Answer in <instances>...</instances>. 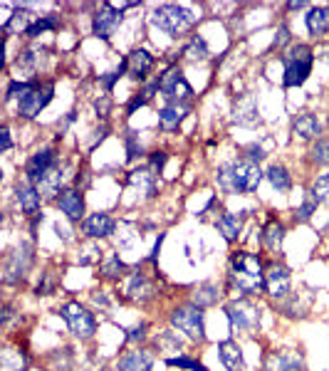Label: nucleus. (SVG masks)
Instances as JSON below:
<instances>
[{"label":"nucleus","mask_w":329,"mask_h":371,"mask_svg":"<svg viewBox=\"0 0 329 371\" xmlns=\"http://www.w3.org/2000/svg\"><path fill=\"white\" fill-rule=\"evenodd\" d=\"M15 200H18L20 206V213H23L25 218H35V216H40V208H42V193L40 189H37L35 183L28 181V178H20L18 183H15Z\"/></svg>","instance_id":"dca6fc26"},{"label":"nucleus","mask_w":329,"mask_h":371,"mask_svg":"<svg viewBox=\"0 0 329 371\" xmlns=\"http://www.w3.org/2000/svg\"><path fill=\"white\" fill-rule=\"evenodd\" d=\"M265 181L270 183V189L275 193L285 196L292 191V173L285 164H270L265 169Z\"/></svg>","instance_id":"cd10ccee"},{"label":"nucleus","mask_w":329,"mask_h":371,"mask_svg":"<svg viewBox=\"0 0 329 371\" xmlns=\"http://www.w3.org/2000/svg\"><path fill=\"white\" fill-rule=\"evenodd\" d=\"M156 173L149 169V166H144V169H134V171H129V183L134 186V189L139 191H147L149 198H153L156 196Z\"/></svg>","instance_id":"2f4dec72"},{"label":"nucleus","mask_w":329,"mask_h":371,"mask_svg":"<svg viewBox=\"0 0 329 371\" xmlns=\"http://www.w3.org/2000/svg\"><path fill=\"white\" fill-rule=\"evenodd\" d=\"M307 161L314 169H324L329 166V136H322L317 142H312L310 151H307Z\"/></svg>","instance_id":"c9c22d12"},{"label":"nucleus","mask_w":329,"mask_h":371,"mask_svg":"<svg viewBox=\"0 0 329 371\" xmlns=\"http://www.w3.org/2000/svg\"><path fill=\"white\" fill-rule=\"evenodd\" d=\"M59 25H62V18H59L57 12H47V15H40L35 23L30 25V30L25 32V37H28V40H37V37L45 35V32H55V30H59Z\"/></svg>","instance_id":"72a5a7b5"},{"label":"nucleus","mask_w":329,"mask_h":371,"mask_svg":"<svg viewBox=\"0 0 329 371\" xmlns=\"http://www.w3.org/2000/svg\"><path fill=\"white\" fill-rule=\"evenodd\" d=\"M241 156H243V159H245V161H253V164H260V161H263L265 156H267V151H265V149L260 146V144H250V146L243 149Z\"/></svg>","instance_id":"8fccbe9b"},{"label":"nucleus","mask_w":329,"mask_h":371,"mask_svg":"<svg viewBox=\"0 0 329 371\" xmlns=\"http://www.w3.org/2000/svg\"><path fill=\"white\" fill-rule=\"evenodd\" d=\"M166 366H171V369H181V371H208L206 364H200L196 356H191V354H176V356H166L164 361Z\"/></svg>","instance_id":"58836bf2"},{"label":"nucleus","mask_w":329,"mask_h":371,"mask_svg":"<svg viewBox=\"0 0 329 371\" xmlns=\"http://www.w3.org/2000/svg\"><path fill=\"white\" fill-rule=\"evenodd\" d=\"M57 166H59V151L57 149L42 146V149H37L35 153H30L28 161H25V178L37 186V183H40L47 173L53 171V169H57Z\"/></svg>","instance_id":"f8f14e48"},{"label":"nucleus","mask_w":329,"mask_h":371,"mask_svg":"<svg viewBox=\"0 0 329 371\" xmlns=\"http://www.w3.org/2000/svg\"><path fill=\"white\" fill-rule=\"evenodd\" d=\"M164 240H166V233H159V238H156V242H153V247H151V253H149V263H156L159 260V253H161V245H164Z\"/></svg>","instance_id":"864d4df0"},{"label":"nucleus","mask_w":329,"mask_h":371,"mask_svg":"<svg viewBox=\"0 0 329 371\" xmlns=\"http://www.w3.org/2000/svg\"><path fill=\"white\" fill-rule=\"evenodd\" d=\"M292 292V272L285 263H270L265 265V295L272 300H285Z\"/></svg>","instance_id":"ddd939ff"},{"label":"nucleus","mask_w":329,"mask_h":371,"mask_svg":"<svg viewBox=\"0 0 329 371\" xmlns=\"http://www.w3.org/2000/svg\"><path fill=\"white\" fill-rule=\"evenodd\" d=\"M124 139V149H126V161H136L141 156H147V149H144V142L139 139V131L126 129L122 134Z\"/></svg>","instance_id":"4c0bfd02"},{"label":"nucleus","mask_w":329,"mask_h":371,"mask_svg":"<svg viewBox=\"0 0 329 371\" xmlns=\"http://www.w3.org/2000/svg\"><path fill=\"white\" fill-rule=\"evenodd\" d=\"M233 122L241 124V126H253V124L260 122V117H258V102H255V97L243 95L241 99L235 102Z\"/></svg>","instance_id":"c756f323"},{"label":"nucleus","mask_w":329,"mask_h":371,"mask_svg":"<svg viewBox=\"0 0 329 371\" xmlns=\"http://www.w3.org/2000/svg\"><path fill=\"white\" fill-rule=\"evenodd\" d=\"M57 314L65 319L70 334L75 336V339H79V342H89V339L97 336V330H100L97 317H94L92 310L84 307L82 302H77V300L65 302V305H59Z\"/></svg>","instance_id":"423d86ee"},{"label":"nucleus","mask_w":329,"mask_h":371,"mask_svg":"<svg viewBox=\"0 0 329 371\" xmlns=\"http://www.w3.org/2000/svg\"><path fill=\"white\" fill-rule=\"evenodd\" d=\"M194 305H198L200 310H206V307H216L220 302V287L216 283H203L196 287L194 297H191Z\"/></svg>","instance_id":"f704fd0d"},{"label":"nucleus","mask_w":329,"mask_h":371,"mask_svg":"<svg viewBox=\"0 0 329 371\" xmlns=\"http://www.w3.org/2000/svg\"><path fill=\"white\" fill-rule=\"evenodd\" d=\"M159 87L166 104H188L196 97L194 87H191V82L186 79V75H183V70L178 65H171L161 72Z\"/></svg>","instance_id":"6e6552de"},{"label":"nucleus","mask_w":329,"mask_h":371,"mask_svg":"<svg viewBox=\"0 0 329 371\" xmlns=\"http://www.w3.org/2000/svg\"><path fill=\"white\" fill-rule=\"evenodd\" d=\"M77 119H79V114H77V112H67L65 117L59 119V124H57V139H62V134H65V131L70 129V126L77 122Z\"/></svg>","instance_id":"603ef678"},{"label":"nucleus","mask_w":329,"mask_h":371,"mask_svg":"<svg viewBox=\"0 0 329 371\" xmlns=\"http://www.w3.org/2000/svg\"><path fill=\"white\" fill-rule=\"evenodd\" d=\"M169 324L171 330L181 332L194 344L206 342V312L194 302H183V305L173 307L169 314Z\"/></svg>","instance_id":"39448f33"},{"label":"nucleus","mask_w":329,"mask_h":371,"mask_svg":"<svg viewBox=\"0 0 329 371\" xmlns=\"http://www.w3.org/2000/svg\"><path fill=\"white\" fill-rule=\"evenodd\" d=\"M55 287H57L55 272H53V270H42V272H40V280H37V285H35V295H37V297L53 295Z\"/></svg>","instance_id":"a18cd8bd"},{"label":"nucleus","mask_w":329,"mask_h":371,"mask_svg":"<svg viewBox=\"0 0 329 371\" xmlns=\"http://www.w3.org/2000/svg\"><path fill=\"white\" fill-rule=\"evenodd\" d=\"M288 10H305V8H310V3H305V0H292V3H288Z\"/></svg>","instance_id":"4d7b16f0"},{"label":"nucleus","mask_w":329,"mask_h":371,"mask_svg":"<svg viewBox=\"0 0 329 371\" xmlns=\"http://www.w3.org/2000/svg\"><path fill=\"white\" fill-rule=\"evenodd\" d=\"M307 193L317 200L319 206H329V173L314 176V181L310 183V191H307Z\"/></svg>","instance_id":"a19ab883"},{"label":"nucleus","mask_w":329,"mask_h":371,"mask_svg":"<svg viewBox=\"0 0 329 371\" xmlns=\"http://www.w3.org/2000/svg\"><path fill=\"white\" fill-rule=\"evenodd\" d=\"M166 161H169V151H164V149H156V151H151L147 156V166L151 169L153 173H156V176H161Z\"/></svg>","instance_id":"49530a36"},{"label":"nucleus","mask_w":329,"mask_h":371,"mask_svg":"<svg viewBox=\"0 0 329 371\" xmlns=\"http://www.w3.org/2000/svg\"><path fill=\"white\" fill-rule=\"evenodd\" d=\"M314 55H317L319 59H324V62L329 65V42H324V45H322L319 50H314Z\"/></svg>","instance_id":"13d9d810"},{"label":"nucleus","mask_w":329,"mask_h":371,"mask_svg":"<svg viewBox=\"0 0 329 371\" xmlns=\"http://www.w3.org/2000/svg\"><path fill=\"white\" fill-rule=\"evenodd\" d=\"M230 324V334H250L260 324V310L250 302V297H238L223 307Z\"/></svg>","instance_id":"1a4fd4ad"},{"label":"nucleus","mask_w":329,"mask_h":371,"mask_svg":"<svg viewBox=\"0 0 329 371\" xmlns=\"http://www.w3.org/2000/svg\"><path fill=\"white\" fill-rule=\"evenodd\" d=\"M319 203L314 198H312L310 193H305V198H302V203L297 208H294V220L297 223H307V220H312V216L317 213Z\"/></svg>","instance_id":"c03bdc74"},{"label":"nucleus","mask_w":329,"mask_h":371,"mask_svg":"<svg viewBox=\"0 0 329 371\" xmlns=\"http://www.w3.org/2000/svg\"><path fill=\"white\" fill-rule=\"evenodd\" d=\"M285 236H288V228H285V223H282V220H277V218H270L267 223H265L263 233H260V242H263V247L270 255H277V253H282V242H285Z\"/></svg>","instance_id":"b1692460"},{"label":"nucleus","mask_w":329,"mask_h":371,"mask_svg":"<svg viewBox=\"0 0 329 371\" xmlns=\"http://www.w3.org/2000/svg\"><path fill=\"white\" fill-rule=\"evenodd\" d=\"M117 233V220L104 211L87 213V218L82 220V236L87 240H106Z\"/></svg>","instance_id":"f3484780"},{"label":"nucleus","mask_w":329,"mask_h":371,"mask_svg":"<svg viewBox=\"0 0 329 371\" xmlns=\"http://www.w3.org/2000/svg\"><path fill=\"white\" fill-rule=\"evenodd\" d=\"M124 15L122 10H117V8L106 0V3H102L100 10L92 15V35L97 37V40H104L109 42L114 35H117V30L124 25Z\"/></svg>","instance_id":"9b49d317"},{"label":"nucleus","mask_w":329,"mask_h":371,"mask_svg":"<svg viewBox=\"0 0 329 371\" xmlns=\"http://www.w3.org/2000/svg\"><path fill=\"white\" fill-rule=\"evenodd\" d=\"M35 15L30 12V8H25L23 3L20 6H15V10H12V15L10 18L3 23V32H6V37H10V35H20V32H28L30 30V25L35 23Z\"/></svg>","instance_id":"bb28decb"},{"label":"nucleus","mask_w":329,"mask_h":371,"mask_svg":"<svg viewBox=\"0 0 329 371\" xmlns=\"http://www.w3.org/2000/svg\"><path fill=\"white\" fill-rule=\"evenodd\" d=\"M126 272H129V267H126V263L119 258V253H109L100 267V275L104 277V280H109V283H119Z\"/></svg>","instance_id":"473e14b6"},{"label":"nucleus","mask_w":329,"mask_h":371,"mask_svg":"<svg viewBox=\"0 0 329 371\" xmlns=\"http://www.w3.org/2000/svg\"><path fill=\"white\" fill-rule=\"evenodd\" d=\"M188 112H191L188 104H164L159 109V129L164 131V134L178 131V126L186 122Z\"/></svg>","instance_id":"5701e85b"},{"label":"nucleus","mask_w":329,"mask_h":371,"mask_svg":"<svg viewBox=\"0 0 329 371\" xmlns=\"http://www.w3.org/2000/svg\"><path fill=\"white\" fill-rule=\"evenodd\" d=\"M126 62H129V77H134L139 84H144L153 72V67H156V55L147 48H134L126 55Z\"/></svg>","instance_id":"aec40b11"},{"label":"nucleus","mask_w":329,"mask_h":371,"mask_svg":"<svg viewBox=\"0 0 329 371\" xmlns=\"http://www.w3.org/2000/svg\"><path fill=\"white\" fill-rule=\"evenodd\" d=\"M305 28L312 40H324L329 35V3L310 6L305 12Z\"/></svg>","instance_id":"4be33fe9"},{"label":"nucleus","mask_w":329,"mask_h":371,"mask_svg":"<svg viewBox=\"0 0 329 371\" xmlns=\"http://www.w3.org/2000/svg\"><path fill=\"white\" fill-rule=\"evenodd\" d=\"M149 23L159 30V32H164V35L181 37L196 28L198 18H196L194 10H188L186 6H178V3H161V6H156L151 10Z\"/></svg>","instance_id":"20e7f679"},{"label":"nucleus","mask_w":329,"mask_h":371,"mask_svg":"<svg viewBox=\"0 0 329 371\" xmlns=\"http://www.w3.org/2000/svg\"><path fill=\"white\" fill-rule=\"evenodd\" d=\"M294 42H292V30H290V25L288 23H280L277 25V30H275V37H272V42H270V53H285L288 48H292Z\"/></svg>","instance_id":"79ce46f5"},{"label":"nucleus","mask_w":329,"mask_h":371,"mask_svg":"<svg viewBox=\"0 0 329 371\" xmlns=\"http://www.w3.org/2000/svg\"><path fill=\"white\" fill-rule=\"evenodd\" d=\"M228 287L241 297H255L265 292V263L250 250H235L228 260Z\"/></svg>","instance_id":"f257e3e1"},{"label":"nucleus","mask_w":329,"mask_h":371,"mask_svg":"<svg viewBox=\"0 0 329 371\" xmlns=\"http://www.w3.org/2000/svg\"><path fill=\"white\" fill-rule=\"evenodd\" d=\"M92 302H94V305H100L102 310H109V297H106L104 292H100V295L94 292V295H92Z\"/></svg>","instance_id":"6e6d98bb"},{"label":"nucleus","mask_w":329,"mask_h":371,"mask_svg":"<svg viewBox=\"0 0 329 371\" xmlns=\"http://www.w3.org/2000/svg\"><path fill=\"white\" fill-rule=\"evenodd\" d=\"M218 356H220V361L228 371H245V354H243V347L235 339L218 342Z\"/></svg>","instance_id":"a878e982"},{"label":"nucleus","mask_w":329,"mask_h":371,"mask_svg":"<svg viewBox=\"0 0 329 371\" xmlns=\"http://www.w3.org/2000/svg\"><path fill=\"white\" fill-rule=\"evenodd\" d=\"M314 48L307 42H294L292 48H288L280 55L282 62V87L285 89H297L310 79L312 70H314Z\"/></svg>","instance_id":"7ed1b4c3"},{"label":"nucleus","mask_w":329,"mask_h":371,"mask_svg":"<svg viewBox=\"0 0 329 371\" xmlns=\"http://www.w3.org/2000/svg\"><path fill=\"white\" fill-rule=\"evenodd\" d=\"M94 112L102 122L109 119V112H112V97L109 95H100V99H94Z\"/></svg>","instance_id":"09e8293b"},{"label":"nucleus","mask_w":329,"mask_h":371,"mask_svg":"<svg viewBox=\"0 0 329 371\" xmlns=\"http://www.w3.org/2000/svg\"><path fill=\"white\" fill-rule=\"evenodd\" d=\"M32 267H35V242L20 240L12 250L6 253L3 280H6V285H23L32 272Z\"/></svg>","instance_id":"0eeeda50"},{"label":"nucleus","mask_w":329,"mask_h":371,"mask_svg":"<svg viewBox=\"0 0 329 371\" xmlns=\"http://www.w3.org/2000/svg\"><path fill=\"white\" fill-rule=\"evenodd\" d=\"M147 104H149L147 97H144V95H134L129 102H126V106H124V117H126V119L134 117V114L139 112L141 106H147Z\"/></svg>","instance_id":"3c124183"},{"label":"nucleus","mask_w":329,"mask_h":371,"mask_svg":"<svg viewBox=\"0 0 329 371\" xmlns=\"http://www.w3.org/2000/svg\"><path fill=\"white\" fill-rule=\"evenodd\" d=\"M3 153H10V149H12V136H10V126H3Z\"/></svg>","instance_id":"5fc2aeb1"},{"label":"nucleus","mask_w":329,"mask_h":371,"mask_svg":"<svg viewBox=\"0 0 329 371\" xmlns=\"http://www.w3.org/2000/svg\"><path fill=\"white\" fill-rule=\"evenodd\" d=\"M149 339V322H139L129 330H124V342L134 344V347H144V342Z\"/></svg>","instance_id":"37998d69"},{"label":"nucleus","mask_w":329,"mask_h":371,"mask_svg":"<svg viewBox=\"0 0 329 371\" xmlns=\"http://www.w3.org/2000/svg\"><path fill=\"white\" fill-rule=\"evenodd\" d=\"M55 206L65 216L67 223H82V220L87 218V200H84L82 189H77V186H67V189L57 196Z\"/></svg>","instance_id":"4468645a"},{"label":"nucleus","mask_w":329,"mask_h":371,"mask_svg":"<svg viewBox=\"0 0 329 371\" xmlns=\"http://www.w3.org/2000/svg\"><path fill=\"white\" fill-rule=\"evenodd\" d=\"M65 178H67V173H65V169H62V166H57V169H53V171L47 173V176L37 183V189H40L42 198L57 200V196L65 191Z\"/></svg>","instance_id":"7c9ffc66"},{"label":"nucleus","mask_w":329,"mask_h":371,"mask_svg":"<svg viewBox=\"0 0 329 371\" xmlns=\"http://www.w3.org/2000/svg\"><path fill=\"white\" fill-rule=\"evenodd\" d=\"M153 342H156V349H159L161 354H178L183 349V342L176 330L159 332V334L153 336Z\"/></svg>","instance_id":"e433bc0d"},{"label":"nucleus","mask_w":329,"mask_h":371,"mask_svg":"<svg viewBox=\"0 0 329 371\" xmlns=\"http://www.w3.org/2000/svg\"><path fill=\"white\" fill-rule=\"evenodd\" d=\"M109 131H112L109 122H100V126L92 131V139H89V151H94V149L100 146V144H104V139L109 136Z\"/></svg>","instance_id":"de8ad7c7"},{"label":"nucleus","mask_w":329,"mask_h":371,"mask_svg":"<svg viewBox=\"0 0 329 371\" xmlns=\"http://www.w3.org/2000/svg\"><path fill=\"white\" fill-rule=\"evenodd\" d=\"M102 371H117V369H102Z\"/></svg>","instance_id":"bf43d9fd"},{"label":"nucleus","mask_w":329,"mask_h":371,"mask_svg":"<svg viewBox=\"0 0 329 371\" xmlns=\"http://www.w3.org/2000/svg\"><path fill=\"white\" fill-rule=\"evenodd\" d=\"M117 371H153V352L147 347H134L117 359Z\"/></svg>","instance_id":"412c9836"},{"label":"nucleus","mask_w":329,"mask_h":371,"mask_svg":"<svg viewBox=\"0 0 329 371\" xmlns=\"http://www.w3.org/2000/svg\"><path fill=\"white\" fill-rule=\"evenodd\" d=\"M265 181V171L260 164L245 161L243 156L233 161H225L216 169V186L220 193L228 196H250L260 189Z\"/></svg>","instance_id":"f03ea898"},{"label":"nucleus","mask_w":329,"mask_h":371,"mask_svg":"<svg viewBox=\"0 0 329 371\" xmlns=\"http://www.w3.org/2000/svg\"><path fill=\"white\" fill-rule=\"evenodd\" d=\"M290 131H292V136L300 139V142H317V139L324 136V124L319 122L317 114L300 112V114H294L292 122H290Z\"/></svg>","instance_id":"a211bd4d"},{"label":"nucleus","mask_w":329,"mask_h":371,"mask_svg":"<svg viewBox=\"0 0 329 371\" xmlns=\"http://www.w3.org/2000/svg\"><path fill=\"white\" fill-rule=\"evenodd\" d=\"M124 297L134 305H147L156 297V289H153L151 280L147 277V272L136 267L134 272H129V280H126V289H124Z\"/></svg>","instance_id":"6ab92c4d"},{"label":"nucleus","mask_w":329,"mask_h":371,"mask_svg":"<svg viewBox=\"0 0 329 371\" xmlns=\"http://www.w3.org/2000/svg\"><path fill=\"white\" fill-rule=\"evenodd\" d=\"M40 79H18V77H12L10 82L6 84V102H12V99H23L28 95L30 89L35 87Z\"/></svg>","instance_id":"ea45409f"},{"label":"nucleus","mask_w":329,"mask_h":371,"mask_svg":"<svg viewBox=\"0 0 329 371\" xmlns=\"http://www.w3.org/2000/svg\"><path fill=\"white\" fill-rule=\"evenodd\" d=\"M53 97H55V82L53 79H40L23 99H18V117L28 119V122L37 119L42 109L53 102Z\"/></svg>","instance_id":"9d476101"},{"label":"nucleus","mask_w":329,"mask_h":371,"mask_svg":"<svg viewBox=\"0 0 329 371\" xmlns=\"http://www.w3.org/2000/svg\"><path fill=\"white\" fill-rule=\"evenodd\" d=\"M263 371H307V359L300 349H275L263 359Z\"/></svg>","instance_id":"2eb2a0df"},{"label":"nucleus","mask_w":329,"mask_h":371,"mask_svg":"<svg viewBox=\"0 0 329 371\" xmlns=\"http://www.w3.org/2000/svg\"><path fill=\"white\" fill-rule=\"evenodd\" d=\"M243 223H245V216H243V213H223V216H218L216 228H218V233L223 236L225 242H235L243 233Z\"/></svg>","instance_id":"c85d7f7f"},{"label":"nucleus","mask_w":329,"mask_h":371,"mask_svg":"<svg viewBox=\"0 0 329 371\" xmlns=\"http://www.w3.org/2000/svg\"><path fill=\"white\" fill-rule=\"evenodd\" d=\"M208 57H211V48H208V40L200 35V32H194V35L183 42V48H181V59H183V62L200 65V62H206Z\"/></svg>","instance_id":"393cba45"}]
</instances>
